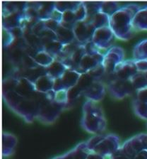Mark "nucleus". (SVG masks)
Returning <instances> with one entry per match:
<instances>
[{
  "mask_svg": "<svg viewBox=\"0 0 147 159\" xmlns=\"http://www.w3.org/2000/svg\"><path fill=\"white\" fill-rule=\"evenodd\" d=\"M141 7L136 4H127L110 16L109 26L116 38L122 41H128L132 38L134 32L133 19Z\"/></svg>",
  "mask_w": 147,
  "mask_h": 159,
  "instance_id": "1",
  "label": "nucleus"
},
{
  "mask_svg": "<svg viewBox=\"0 0 147 159\" xmlns=\"http://www.w3.org/2000/svg\"><path fill=\"white\" fill-rule=\"evenodd\" d=\"M3 98L6 105L26 122H33L37 118L39 104L34 99L24 98L14 90L3 93Z\"/></svg>",
  "mask_w": 147,
  "mask_h": 159,
  "instance_id": "2",
  "label": "nucleus"
},
{
  "mask_svg": "<svg viewBox=\"0 0 147 159\" xmlns=\"http://www.w3.org/2000/svg\"><path fill=\"white\" fill-rule=\"evenodd\" d=\"M81 126L89 133L99 134L106 128V120L103 111L97 102L87 100L83 106Z\"/></svg>",
  "mask_w": 147,
  "mask_h": 159,
  "instance_id": "3",
  "label": "nucleus"
},
{
  "mask_svg": "<svg viewBox=\"0 0 147 159\" xmlns=\"http://www.w3.org/2000/svg\"><path fill=\"white\" fill-rule=\"evenodd\" d=\"M86 148L93 153L106 158L111 157L120 148L119 138L115 134H97L86 141Z\"/></svg>",
  "mask_w": 147,
  "mask_h": 159,
  "instance_id": "4",
  "label": "nucleus"
},
{
  "mask_svg": "<svg viewBox=\"0 0 147 159\" xmlns=\"http://www.w3.org/2000/svg\"><path fill=\"white\" fill-rule=\"evenodd\" d=\"M55 91L52 90L45 94L44 98L40 102L37 118L40 121L46 124L53 123L58 118L64 109L66 104H60L54 101Z\"/></svg>",
  "mask_w": 147,
  "mask_h": 159,
  "instance_id": "5",
  "label": "nucleus"
},
{
  "mask_svg": "<svg viewBox=\"0 0 147 159\" xmlns=\"http://www.w3.org/2000/svg\"><path fill=\"white\" fill-rule=\"evenodd\" d=\"M106 75L108 76L107 88L113 98L122 99L131 95L136 91L131 80L119 79L115 76V73Z\"/></svg>",
  "mask_w": 147,
  "mask_h": 159,
  "instance_id": "6",
  "label": "nucleus"
},
{
  "mask_svg": "<svg viewBox=\"0 0 147 159\" xmlns=\"http://www.w3.org/2000/svg\"><path fill=\"white\" fill-rule=\"evenodd\" d=\"M124 61V51L119 46H112L104 55L103 66L106 70V74L110 75L115 72L119 64Z\"/></svg>",
  "mask_w": 147,
  "mask_h": 159,
  "instance_id": "7",
  "label": "nucleus"
},
{
  "mask_svg": "<svg viewBox=\"0 0 147 159\" xmlns=\"http://www.w3.org/2000/svg\"><path fill=\"white\" fill-rule=\"evenodd\" d=\"M120 148L132 159L136 154L147 150V134H140L125 141Z\"/></svg>",
  "mask_w": 147,
  "mask_h": 159,
  "instance_id": "8",
  "label": "nucleus"
},
{
  "mask_svg": "<svg viewBox=\"0 0 147 159\" xmlns=\"http://www.w3.org/2000/svg\"><path fill=\"white\" fill-rule=\"evenodd\" d=\"M81 75V73L76 70L67 68L61 78L55 80L53 90H69V89L74 88L78 83Z\"/></svg>",
  "mask_w": 147,
  "mask_h": 159,
  "instance_id": "9",
  "label": "nucleus"
},
{
  "mask_svg": "<svg viewBox=\"0 0 147 159\" xmlns=\"http://www.w3.org/2000/svg\"><path fill=\"white\" fill-rule=\"evenodd\" d=\"M115 36L110 26L96 29L91 41L98 49H109L114 41Z\"/></svg>",
  "mask_w": 147,
  "mask_h": 159,
  "instance_id": "10",
  "label": "nucleus"
},
{
  "mask_svg": "<svg viewBox=\"0 0 147 159\" xmlns=\"http://www.w3.org/2000/svg\"><path fill=\"white\" fill-rule=\"evenodd\" d=\"M14 91L24 98L33 99L37 102L38 92L36 90L34 82L28 78L24 76L18 77Z\"/></svg>",
  "mask_w": 147,
  "mask_h": 159,
  "instance_id": "11",
  "label": "nucleus"
},
{
  "mask_svg": "<svg viewBox=\"0 0 147 159\" xmlns=\"http://www.w3.org/2000/svg\"><path fill=\"white\" fill-rule=\"evenodd\" d=\"M95 31V27L91 22L86 21V19L84 21L76 22L73 27L76 40L82 44H85L91 41Z\"/></svg>",
  "mask_w": 147,
  "mask_h": 159,
  "instance_id": "12",
  "label": "nucleus"
},
{
  "mask_svg": "<svg viewBox=\"0 0 147 159\" xmlns=\"http://www.w3.org/2000/svg\"><path fill=\"white\" fill-rule=\"evenodd\" d=\"M104 55L101 52L96 53H86L81 58L78 67V71L81 73H88L103 63Z\"/></svg>",
  "mask_w": 147,
  "mask_h": 159,
  "instance_id": "13",
  "label": "nucleus"
},
{
  "mask_svg": "<svg viewBox=\"0 0 147 159\" xmlns=\"http://www.w3.org/2000/svg\"><path fill=\"white\" fill-rule=\"evenodd\" d=\"M137 73L135 60L129 59L124 61L117 67L115 75L119 79L130 80Z\"/></svg>",
  "mask_w": 147,
  "mask_h": 159,
  "instance_id": "14",
  "label": "nucleus"
},
{
  "mask_svg": "<svg viewBox=\"0 0 147 159\" xmlns=\"http://www.w3.org/2000/svg\"><path fill=\"white\" fill-rule=\"evenodd\" d=\"M106 86L102 80H94L90 86L84 92V95L89 100L99 102L102 100L106 95Z\"/></svg>",
  "mask_w": 147,
  "mask_h": 159,
  "instance_id": "15",
  "label": "nucleus"
},
{
  "mask_svg": "<svg viewBox=\"0 0 147 159\" xmlns=\"http://www.w3.org/2000/svg\"><path fill=\"white\" fill-rule=\"evenodd\" d=\"M54 81L53 79L48 74H44L38 77L34 81L36 90L41 93H47L53 90L54 86Z\"/></svg>",
  "mask_w": 147,
  "mask_h": 159,
  "instance_id": "16",
  "label": "nucleus"
},
{
  "mask_svg": "<svg viewBox=\"0 0 147 159\" xmlns=\"http://www.w3.org/2000/svg\"><path fill=\"white\" fill-rule=\"evenodd\" d=\"M134 31H147V6L141 7L133 19Z\"/></svg>",
  "mask_w": 147,
  "mask_h": 159,
  "instance_id": "17",
  "label": "nucleus"
},
{
  "mask_svg": "<svg viewBox=\"0 0 147 159\" xmlns=\"http://www.w3.org/2000/svg\"><path fill=\"white\" fill-rule=\"evenodd\" d=\"M2 155L4 157H7L14 153L15 148L17 144V139L16 136L11 134L3 133L2 136Z\"/></svg>",
  "mask_w": 147,
  "mask_h": 159,
  "instance_id": "18",
  "label": "nucleus"
},
{
  "mask_svg": "<svg viewBox=\"0 0 147 159\" xmlns=\"http://www.w3.org/2000/svg\"><path fill=\"white\" fill-rule=\"evenodd\" d=\"M55 33L57 36V40L64 45L76 41L73 29L64 27L62 24L59 25L56 29Z\"/></svg>",
  "mask_w": 147,
  "mask_h": 159,
  "instance_id": "19",
  "label": "nucleus"
},
{
  "mask_svg": "<svg viewBox=\"0 0 147 159\" xmlns=\"http://www.w3.org/2000/svg\"><path fill=\"white\" fill-rule=\"evenodd\" d=\"M31 56L33 57L35 62L38 66L44 67L45 68L50 66L55 60L53 56H51L48 52L44 51L43 49L37 51Z\"/></svg>",
  "mask_w": 147,
  "mask_h": 159,
  "instance_id": "20",
  "label": "nucleus"
},
{
  "mask_svg": "<svg viewBox=\"0 0 147 159\" xmlns=\"http://www.w3.org/2000/svg\"><path fill=\"white\" fill-rule=\"evenodd\" d=\"M67 66L65 65L57 60H54V61L50 66L45 68L46 74L52 77V78L56 80L61 78L64 72L67 70Z\"/></svg>",
  "mask_w": 147,
  "mask_h": 159,
  "instance_id": "21",
  "label": "nucleus"
},
{
  "mask_svg": "<svg viewBox=\"0 0 147 159\" xmlns=\"http://www.w3.org/2000/svg\"><path fill=\"white\" fill-rule=\"evenodd\" d=\"M110 18V17L107 14L98 11L91 17H87L86 20L91 22L96 29H98L103 27L109 26Z\"/></svg>",
  "mask_w": 147,
  "mask_h": 159,
  "instance_id": "22",
  "label": "nucleus"
},
{
  "mask_svg": "<svg viewBox=\"0 0 147 159\" xmlns=\"http://www.w3.org/2000/svg\"><path fill=\"white\" fill-rule=\"evenodd\" d=\"M133 59L135 61L147 60V39L142 40L134 46Z\"/></svg>",
  "mask_w": 147,
  "mask_h": 159,
  "instance_id": "23",
  "label": "nucleus"
},
{
  "mask_svg": "<svg viewBox=\"0 0 147 159\" xmlns=\"http://www.w3.org/2000/svg\"><path fill=\"white\" fill-rule=\"evenodd\" d=\"M64 44L62 43L60 41H59L58 40H56V41H52L48 42V43L43 44V49L46 52H48L54 57V58L56 59L57 56H59V54L62 51V48H63Z\"/></svg>",
  "mask_w": 147,
  "mask_h": 159,
  "instance_id": "24",
  "label": "nucleus"
},
{
  "mask_svg": "<svg viewBox=\"0 0 147 159\" xmlns=\"http://www.w3.org/2000/svg\"><path fill=\"white\" fill-rule=\"evenodd\" d=\"M120 9L119 4L115 2H101L100 11L106 14L110 17L113 16L117 11Z\"/></svg>",
  "mask_w": 147,
  "mask_h": 159,
  "instance_id": "25",
  "label": "nucleus"
},
{
  "mask_svg": "<svg viewBox=\"0 0 147 159\" xmlns=\"http://www.w3.org/2000/svg\"><path fill=\"white\" fill-rule=\"evenodd\" d=\"M130 80L136 92L147 88V81L144 73L138 72Z\"/></svg>",
  "mask_w": 147,
  "mask_h": 159,
  "instance_id": "26",
  "label": "nucleus"
},
{
  "mask_svg": "<svg viewBox=\"0 0 147 159\" xmlns=\"http://www.w3.org/2000/svg\"><path fill=\"white\" fill-rule=\"evenodd\" d=\"M133 108L135 114L141 119L147 120V103L142 102L135 98L133 101Z\"/></svg>",
  "mask_w": 147,
  "mask_h": 159,
  "instance_id": "27",
  "label": "nucleus"
},
{
  "mask_svg": "<svg viewBox=\"0 0 147 159\" xmlns=\"http://www.w3.org/2000/svg\"><path fill=\"white\" fill-rule=\"evenodd\" d=\"M80 3L81 2H55L54 6H55V9L59 11H60L61 13H64L67 11H74L79 7Z\"/></svg>",
  "mask_w": 147,
  "mask_h": 159,
  "instance_id": "28",
  "label": "nucleus"
},
{
  "mask_svg": "<svg viewBox=\"0 0 147 159\" xmlns=\"http://www.w3.org/2000/svg\"><path fill=\"white\" fill-rule=\"evenodd\" d=\"M3 46L7 48L14 41L15 36L10 30L5 29H3Z\"/></svg>",
  "mask_w": 147,
  "mask_h": 159,
  "instance_id": "29",
  "label": "nucleus"
},
{
  "mask_svg": "<svg viewBox=\"0 0 147 159\" xmlns=\"http://www.w3.org/2000/svg\"><path fill=\"white\" fill-rule=\"evenodd\" d=\"M43 23H44L45 28L52 30V31H56L57 27L59 26V24H60V23H59L58 21H57L55 20H53L52 19L43 21Z\"/></svg>",
  "mask_w": 147,
  "mask_h": 159,
  "instance_id": "30",
  "label": "nucleus"
},
{
  "mask_svg": "<svg viewBox=\"0 0 147 159\" xmlns=\"http://www.w3.org/2000/svg\"><path fill=\"white\" fill-rule=\"evenodd\" d=\"M135 63L136 68H137L138 72H140V73H146L147 71V60L135 61Z\"/></svg>",
  "mask_w": 147,
  "mask_h": 159,
  "instance_id": "31",
  "label": "nucleus"
},
{
  "mask_svg": "<svg viewBox=\"0 0 147 159\" xmlns=\"http://www.w3.org/2000/svg\"><path fill=\"white\" fill-rule=\"evenodd\" d=\"M136 98L142 102L147 103V88L136 92Z\"/></svg>",
  "mask_w": 147,
  "mask_h": 159,
  "instance_id": "32",
  "label": "nucleus"
},
{
  "mask_svg": "<svg viewBox=\"0 0 147 159\" xmlns=\"http://www.w3.org/2000/svg\"><path fill=\"white\" fill-rule=\"evenodd\" d=\"M110 159H132L130 157L124 153L121 148L117 151L113 156L110 157Z\"/></svg>",
  "mask_w": 147,
  "mask_h": 159,
  "instance_id": "33",
  "label": "nucleus"
},
{
  "mask_svg": "<svg viewBox=\"0 0 147 159\" xmlns=\"http://www.w3.org/2000/svg\"><path fill=\"white\" fill-rule=\"evenodd\" d=\"M133 159H147V150H144L134 156Z\"/></svg>",
  "mask_w": 147,
  "mask_h": 159,
  "instance_id": "34",
  "label": "nucleus"
},
{
  "mask_svg": "<svg viewBox=\"0 0 147 159\" xmlns=\"http://www.w3.org/2000/svg\"><path fill=\"white\" fill-rule=\"evenodd\" d=\"M86 159H110V157L106 158V157H103V156H102L98 155V154L90 153L89 154V156H87V158Z\"/></svg>",
  "mask_w": 147,
  "mask_h": 159,
  "instance_id": "35",
  "label": "nucleus"
},
{
  "mask_svg": "<svg viewBox=\"0 0 147 159\" xmlns=\"http://www.w3.org/2000/svg\"><path fill=\"white\" fill-rule=\"evenodd\" d=\"M144 73V76H145L146 80V81H147V71L146 72V73Z\"/></svg>",
  "mask_w": 147,
  "mask_h": 159,
  "instance_id": "36",
  "label": "nucleus"
}]
</instances>
